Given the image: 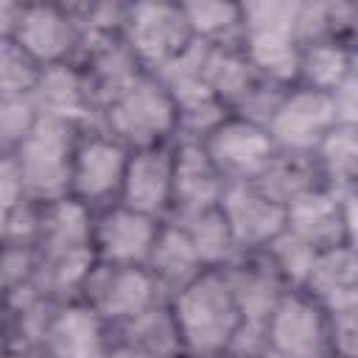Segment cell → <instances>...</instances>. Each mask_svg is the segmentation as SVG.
Returning <instances> with one entry per match:
<instances>
[{
	"label": "cell",
	"instance_id": "cell-1",
	"mask_svg": "<svg viewBox=\"0 0 358 358\" xmlns=\"http://www.w3.org/2000/svg\"><path fill=\"white\" fill-rule=\"evenodd\" d=\"M185 358H218L232 347L243 319L224 268H207L168 296Z\"/></svg>",
	"mask_w": 358,
	"mask_h": 358
},
{
	"label": "cell",
	"instance_id": "cell-2",
	"mask_svg": "<svg viewBox=\"0 0 358 358\" xmlns=\"http://www.w3.org/2000/svg\"><path fill=\"white\" fill-rule=\"evenodd\" d=\"M243 25H241V50L249 64L268 81L291 87L296 81L299 62V39H296V17L299 3L291 0H260L241 3Z\"/></svg>",
	"mask_w": 358,
	"mask_h": 358
},
{
	"label": "cell",
	"instance_id": "cell-3",
	"mask_svg": "<svg viewBox=\"0 0 358 358\" xmlns=\"http://www.w3.org/2000/svg\"><path fill=\"white\" fill-rule=\"evenodd\" d=\"M176 103L151 73H143L98 115V126L129 151L171 145L176 140Z\"/></svg>",
	"mask_w": 358,
	"mask_h": 358
},
{
	"label": "cell",
	"instance_id": "cell-4",
	"mask_svg": "<svg viewBox=\"0 0 358 358\" xmlns=\"http://www.w3.org/2000/svg\"><path fill=\"white\" fill-rule=\"evenodd\" d=\"M78 134H81V126L76 123L45 117V115L36 117L34 129L11 154L31 201L48 204L67 196L70 162H73V148Z\"/></svg>",
	"mask_w": 358,
	"mask_h": 358
},
{
	"label": "cell",
	"instance_id": "cell-5",
	"mask_svg": "<svg viewBox=\"0 0 358 358\" xmlns=\"http://www.w3.org/2000/svg\"><path fill=\"white\" fill-rule=\"evenodd\" d=\"M129 154L131 151L123 143H117L112 134H106L101 126L81 129L73 148L67 196L81 207H87L90 213L117 204Z\"/></svg>",
	"mask_w": 358,
	"mask_h": 358
},
{
	"label": "cell",
	"instance_id": "cell-6",
	"mask_svg": "<svg viewBox=\"0 0 358 358\" xmlns=\"http://www.w3.org/2000/svg\"><path fill=\"white\" fill-rule=\"evenodd\" d=\"M78 299L87 302L112 330H117L148 308L165 302L168 294L145 266H109L95 260L84 277Z\"/></svg>",
	"mask_w": 358,
	"mask_h": 358
},
{
	"label": "cell",
	"instance_id": "cell-7",
	"mask_svg": "<svg viewBox=\"0 0 358 358\" xmlns=\"http://www.w3.org/2000/svg\"><path fill=\"white\" fill-rule=\"evenodd\" d=\"M336 101L327 92L291 84L282 90L280 101L274 103L266 131L280 154H296V157H313L319 143L338 126Z\"/></svg>",
	"mask_w": 358,
	"mask_h": 358
},
{
	"label": "cell",
	"instance_id": "cell-8",
	"mask_svg": "<svg viewBox=\"0 0 358 358\" xmlns=\"http://www.w3.org/2000/svg\"><path fill=\"white\" fill-rule=\"evenodd\" d=\"M266 358H330V316L308 294L291 288L263 322Z\"/></svg>",
	"mask_w": 358,
	"mask_h": 358
},
{
	"label": "cell",
	"instance_id": "cell-9",
	"mask_svg": "<svg viewBox=\"0 0 358 358\" xmlns=\"http://www.w3.org/2000/svg\"><path fill=\"white\" fill-rule=\"evenodd\" d=\"M120 39L145 73H157L171 59L193 45V34L182 3H131L126 6V20Z\"/></svg>",
	"mask_w": 358,
	"mask_h": 358
},
{
	"label": "cell",
	"instance_id": "cell-10",
	"mask_svg": "<svg viewBox=\"0 0 358 358\" xmlns=\"http://www.w3.org/2000/svg\"><path fill=\"white\" fill-rule=\"evenodd\" d=\"M355 187L319 185L296 196L285 207V232L296 235L313 249L355 243Z\"/></svg>",
	"mask_w": 358,
	"mask_h": 358
},
{
	"label": "cell",
	"instance_id": "cell-11",
	"mask_svg": "<svg viewBox=\"0 0 358 358\" xmlns=\"http://www.w3.org/2000/svg\"><path fill=\"white\" fill-rule=\"evenodd\" d=\"M201 145L227 185L255 182L277 154L266 126L232 112L207 131Z\"/></svg>",
	"mask_w": 358,
	"mask_h": 358
},
{
	"label": "cell",
	"instance_id": "cell-12",
	"mask_svg": "<svg viewBox=\"0 0 358 358\" xmlns=\"http://www.w3.org/2000/svg\"><path fill=\"white\" fill-rule=\"evenodd\" d=\"M162 221L143 215L126 204H109L92 213V255L109 266H145L159 238Z\"/></svg>",
	"mask_w": 358,
	"mask_h": 358
},
{
	"label": "cell",
	"instance_id": "cell-13",
	"mask_svg": "<svg viewBox=\"0 0 358 358\" xmlns=\"http://www.w3.org/2000/svg\"><path fill=\"white\" fill-rule=\"evenodd\" d=\"M218 213L241 255L263 252L285 229V207L266 196L255 182L227 185L218 201Z\"/></svg>",
	"mask_w": 358,
	"mask_h": 358
},
{
	"label": "cell",
	"instance_id": "cell-14",
	"mask_svg": "<svg viewBox=\"0 0 358 358\" xmlns=\"http://www.w3.org/2000/svg\"><path fill=\"white\" fill-rule=\"evenodd\" d=\"M112 327L81 299L56 302L48 313L36 350L42 358H106Z\"/></svg>",
	"mask_w": 358,
	"mask_h": 358
},
{
	"label": "cell",
	"instance_id": "cell-15",
	"mask_svg": "<svg viewBox=\"0 0 358 358\" xmlns=\"http://www.w3.org/2000/svg\"><path fill=\"white\" fill-rule=\"evenodd\" d=\"M11 39L42 67L76 62L81 50L78 22L70 6L59 3H22V14Z\"/></svg>",
	"mask_w": 358,
	"mask_h": 358
},
{
	"label": "cell",
	"instance_id": "cell-16",
	"mask_svg": "<svg viewBox=\"0 0 358 358\" xmlns=\"http://www.w3.org/2000/svg\"><path fill=\"white\" fill-rule=\"evenodd\" d=\"M120 204L165 221L173 201V143L157 148H140L129 154Z\"/></svg>",
	"mask_w": 358,
	"mask_h": 358
},
{
	"label": "cell",
	"instance_id": "cell-17",
	"mask_svg": "<svg viewBox=\"0 0 358 358\" xmlns=\"http://www.w3.org/2000/svg\"><path fill=\"white\" fill-rule=\"evenodd\" d=\"M227 182L210 162L207 151L196 140H176L173 143V201L171 215L201 213L218 207ZM168 215V218H171Z\"/></svg>",
	"mask_w": 358,
	"mask_h": 358
},
{
	"label": "cell",
	"instance_id": "cell-18",
	"mask_svg": "<svg viewBox=\"0 0 358 358\" xmlns=\"http://www.w3.org/2000/svg\"><path fill=\"white\" fill-rule=\"evenodd\" d=\"M327 313L358 310V260L355 243L319 249L299 288Z\"/></svg>",
	"mask_w": 358,
	"mask_h": 358
},
{
	"label": "cell",
	"instance_id": "cell-19",
	"mask_svg": "<svg viewBox=\"0 0 358 358\" xmlns=\"http://www.w3.org/2000/svg\"><path fill=\"white\" fill-rule=\"evenodd\" d=\"M224 271H227L243 324H263L268 313L277 308V302L282 299V294L291 291L285 280L274 271V266L263 257V252L241 255Z\"/></svg>",
	"mask_w": 358,
	"mask_h": 358
},
{
	"label": "cell",
	"instance_id": "cell-20",
	"mask_svg": "<svg viewBox=\"0 0 358 358\" xmlns=\"http://www.w3.org/2000/svg\"><path fill=\"white\" fill-rule=\"evenodd\" d=\"M31 101H34L36 112L45 117H59V120L76 123L81 129L98 123L84 76L73 62L45 67L31 92Z\"/></svg>",
	"mask_w": 358,
	"mask_h": 358
},
{
	"label": "cell",
	"instance_id": "cell-21",
	"mask_svg": "<svg viewBox=\"0 0 358 358\" xmlns=\"http://www.w3.org/2000/svg\"><path fill=\"white\" fill-rule=\"evenodd\" d=\"M204 81L227 112H238L263 76L249 64L241 45H204Z\"/></svg>",
	"mask_w": 358,
	"mask_h": 358
},
{
	"label": "cell",
	"instance_id": "cell-22",
	"mask_svg": "<svg viewBox=\"0 0 358 358\" xmlns=\"http://www.w3.org/2000/svg\"><path fill=\"white\" fill-rule=\"evenodd\" d=\"M355 76V45L341 39H319L299 48L296 81L302 87L333 95Z\"/></svg>",
	"mask_w": 358,
	"mask_h": 358
},
{
	"label": "cell",
	"instance_id": "cell-23",
	"mask_svg": "<svg viewBox=\"0 0 358 358\" xmlns=\"http://www.w3.org/2000/svg\"><path fill=\"white\" fill-rule=\"evenodd\" d=\"M145 268L154 274V280L159 282V288L171 296L173 291H179L182 285H187L193 277H199L201 271H207L190 243V238L185 235V229L173 221H162L159 238L151 249V257L145 263Z\"/></svg>",
	"mask_w": 358,
	"mask_h": 358
},
{
	"label": "cell",
	"instance_id": "cell-24",
	"mask_svg": "<svg viewBox=\"0 0 358 358\" xmlns=\"http://www.w3.org/2000/svg\"><path fill=\"white\" fill-rule=\"evenodd\" d=\"M165 221H173L185 229V235L190 238L204 268H227L229 263H235L241 257L218 207H210L201 213H187V215H171Z\"/></svg>",
	"mask_w": 358,
	"mask_h": 358
},
{
	"label": "cell",
	"instance_id": "cell-25",
	"mask_svg": "<svg viewBox=\"0 0 358 358\" xmlns=\"http://www.w3.org/2000/svg\"><path fill=\"white\" fill-rule=\"evenodd\" d=\"M112 336L134 344L137 350H143L151 358H185L182 347H179V333H176L168 299L148 308L145 313L126 322L123 327L112 330Z\"/></svg>",
	"mask_w": 358,
	"mask_h": 358
},
{
	"label": "cell",
	"instance_id": "cell-26",
	"mask_svg": "<svg viewBox=\"0 0 358 358\" xmlns=\"http://www.w3.org/2000/svg\"><path fill=\"white\" fill-rule=\"evenodd\" d=\"M255 185L271 196L277 204L288 207L296 196L324 185L319 176V168L313 157H296V154H274V159L266 165V171L255 179Z\"/></svg>",
	"mask_w": 358,
	"mask_h": 358
},
{
	"label": "cell",
	"instance_id": "cell-27",
	"mask_svg": "<svg viewBox=\"0 0 358 358\" xmlns=\"http://www.w3.org/2000/svg\"><path fill=\"white\" fill-rule=\"evenodd\" d=\"M358 123H338L313 151V162L327 187H355L358 171Z\"/></svg>",
	"mask_w": 358,
	"mask_h": 358
},
{
	"label": "cell",
	"instance_id": "cell-28",
	"mask_svg": "<svg viewBox=\"0 0 358 358\" xmlns=\"http://www.w3.org/2000/svg\"><path fill=\"white\" fill-rule=\"evenodd\" d=\"M193 42L201 45H238L241 42V3H218V0H201V3H182Z\"/></svg>",
	"mask_w": 358,
	"mask_h": 358
},
{
	"label": "cell",
	"instance_id": "cell-29",
	"mask_svg": "<svg viewBox=\"0 0 358 358\" xmlns=\"http://www.w3.org/2000/svg\"><path fill=\"white\" fill-rule=\"evenodd\" d=\"M42 70L45 67L14 39H0V101L31 95Z\"/></svg>",
	"mask_w": 358,
	"mask_h": 358
},
{
	"label": "cell",
	"instance_id": "cell-30",
	"mask_svg": "<svg viewBox=\"0 0 358 358\" xmlns=\"http://www.w3.org/2000/svg\"><path fill=\"white\" fill-rule=\"evenodd\" d=\"M316 252H319V249L308 246L305 241H299L296 235H291V232L282 229V232L263 249V257L274 266V271L285 280L288 288H296V291H299L302 282H305V277H308V271H310V266H313Z\"/></svg>",
	"mask_w": 358,
	"mask_h": 358
},
{
	"label": "cell",
	"instance_id": "cell-31",
	"mask_svg": "<svg viewBox=\"0 0 358 358\" xmlns=\"http://www.w3.org/2000/svg\"><path fill=\"white\" fill-rule=\"evenodd\" d=\"M39 112L31 101L25 98H3L0 101V154H14L17 145L25 140V134L34 129Z\"/></svg>",
	"mask_w": 358,
	"mask_h": 358
},
{
	"label": "cell",
	"instance_id": "cell-32",
	"mask_svg": "<svg viewBox=\"0 0 358 358\" xmlns=\"http://www.w3.org/2000/svg\"><path fill=\"white\" fill-rule=\"evenodd\" d=\"M330 316V341H333V355L338 358H355V333H358V310H344V313H327Z\"/></svg>",
	"mask_w": 358,
	"mask_h": 358
},
{
	"label": "cell",
	"instance_id": "cell-33",
	"mask_svg": "<svg viewBox=\"0 0 358 358\" xmlns=\"http://www.w3.org/2000/svg\"><path fill=\"white\" fill-rule=\"evenodd\" d=\"M22 14V3H0V39H11Z\"/></svg>",
	"mask_w": 358,
	"mask_h": 358
},
{
	"label": "cell",
	"instance_id": "cell-34",
	"mask_svg": "<svg viewBox=\"0 0 358 358\" xmlns=\"http://www.w3.org/2000/svg\"><path fill=\"white\" fill-rule=\"evenodd\" d=\"M106 358H151V355H145V352H143V350H137L134 344H129V341H123V338H115V336H112V344H109Z\"/></svg>",
	"mask_w": 358,
	"mask_h": 358
},
{
	"label": "cell",
	"instance_id": "cell-35",
	"mask_svg": "<svg viewBox=\"0 0 358 358\" xmlns=\"http://www.w3.org/2000/svg\"><path fill=\"white\" fill-rule=\"evenodd\" d=\"M3 358H42V352L36 347H25V344H11L8 352Z\"/></svg>",
	"mask_w": 358,
	"mask_h": 358
},
{
	"label": "cell",
	"instance_id": "cell-36",
	"mask_svg": "<svg viewBox=\"0 0 358 358\" xmlns=\"http://www.w3.org/2000/svg\"><path fill=\"white\" fill-rule=\"evenodd\" d=\"M6 319H8V285L0 280V330H3Z\"/></svg>",
	"mask_w": 358,
	"mask_h": 358
},
{
	"label": "cell",
	"instance_id": "cell-37",
	"mask_svg": "<svg viewBox=\"0 0 358 358\" xmlns=\"http://www.w3.org/2000/svg\"><path fill=\"white\" fill-rule=\"evenodd\" d=\"M8 347H11V338L6 336V330H0V358L8 352Z\"/></svg>",
	"mask_w": 358,
	"mask_h": 358
},
{
	"label": "cell",
	"instance_id": "cell-38",
	"mask_svg": "<svg viewBox=\"0 0 358 358\" xmlns=\"http://www.w3.org/2000/svg\"><path fill=\"white\" fill-rule=\"evenodd\" d=\"M218 358H249V355H232V352H224V355H218Z\"/></svg>",
	"mask_w": 358,
	"mask_h": 358
},
{
	"label": "cell",
	"instance_id": "cell-39",
	"mask_svg": "<svg viewBox=\"0 0 358 358\" xmlns=\"http://www.w3.org/2000/svg\"><path fill=\"white\" fill-rule=\"evenodd\" d=\"M330 358H338V355H330Z\"/></svg>",
	"mask_w": 358,
	"mask_h": 358
}]
</instances>
